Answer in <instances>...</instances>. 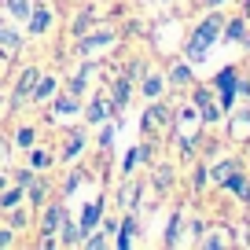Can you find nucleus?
<instances>
[{"label": "nucleus", "mask_w": 250, "mask_h": 250, "mask_svg": "<svg viewBox=\"0 0 250 250\" xmlns=\"http://www.w3.org/2000/svg\"><path fill=\"white\" fill-rule=\"evenodd\" d=\"M221 30H225V15H221V8H206L203 15L191 22L184 44H180V55H184L191 66H203V62L210 59V48L221 44Z\"/></svg>", "instance_id": "obj_1"}, {"label": "nucleus", "mask_w": 250, "mask_h": 250, "mask_svg": "<svg viewBox=\"0 0 250 250\" xmlns=\"http://www.w3.org/2000/svg\"><path fill=\"white\" fill-rule=\"evenodd\" d=\"M173 103H177V100H169V92H166L162 100H147L144 118H140V133L144 136L166 140V133H169V125H173Z\"/></svg>", "instance_id": "obj_2"}, {"label": "nucleus", "mask_w": 250, "mask_h": 250, "mask_svg": "<svg viewBox=\"0 0 250 250\" xmlns=\"http://www.w3.org/2000/svg\"><path fill=\"white\" fill-rule=\"evenodd\" d=\"M184 96H188V103L199 110V118H203L206 129H221V122H225V110H221V103H217V96H213L210 81H195V85L188 88Z\"/></svg>", "instance_id": "obj_3"}, {"label": "nucleus", "mask_w": 250, "mask_h": 250, "mask_svg": "<svg viewBox=\"0 0 250 250\" xmlns=\"http://www.w3.org/2000/svg\"><path fill=\"white\" fill-rule=\"evenodd\" d=\"M85 155H88V125L81 122V125H74V129L62 133V144L55 151V166H74Z\"/></svg>", "instance_id": "obj_4"}, {"label": "nucleus", "mask_w": 250, "mask_h": 250, "mask_svg": "<svg viewBox=\"0 0 250 250\" xmlns=\"http://www.w3.org/2000/svg\"><path fill=\"white\" fill-rule=\"evenodd\" d=\"M118 37H122V33H118L114 26H100V22H96L92 30H85V33H81V37H74V52H78L81 59H92L96 52H103V48H110V44H114Z\"/></svg>", "instance_id": "obj_5"}, {"label": "nucleus", "mask_w": 250, "mask_h": 250, "mask_svg": "<svg viewBox=\"0 0 250 250\" xmlns=\"http://www.w3.org/2000/svg\"><path fill=\"white\" fill-rule=\"evenodd\" d=\"M110 118H118V110H114V103H110L107 85H103V88H96V92L85 100V107H81V122H85L88 129H100V125L110 122Z\"/></svg>", "instance_id": "obj_6"}, {"label": "nucleus", "mask_w": 250, "mask_h": 250, "mask_svg": "<svg viewBox=\"0 0 250 250\" xmlns=\"http://www.w3.org/2000/svg\"><path fill=\"white\" fill-rule=\"evenodd\" d=\"M239 74H243V66L228 62V66H221V70L210 78V88H213V96H217V103H221L225 114L235 107V81H239Z\"/></svg>", "instance_id": "obj_7"}, {"label": "nucleus", "mask_w": 250, "mask_h": 250, "mask_svg": "<svg viewBox=\"0 0 250 250\" xmlns=\"http://www.w3.org/2000/svg\"><path fill=\"white\" fill-rule=\"evenodd\" d=\"M162 70H166V85H169V92H180V96H184L188 88L199 81V78H195V66H191L184 55H173V59H166V62H162Z\"/></svg>", "instance_id": "obj_8"}, {"label": "nucleus", "mask_w": 250, "mask_h": 250, "mask_svg": "<svg viewBox=\"0 0 250 250\" xmlns=\"http://www.w3.org/2000/svg\"><path fill=\"white\" fill-rule=\"evenodd\" d=\"M228 144H250V103H235L221 122Z\"/></svg>", "instance_id": "obj_9"}, {"label": "nucleus", "mask_w": 250, "mask_h": 250, "mask_svg": "<svg viewBox=\"0 0 250 250\" xmlns=\"http://www.w3.org/2000/svg\"><path fill=\"white\" fill-rule=\"evenodd\" d=\"M136 92L144 96V103H147V100H162V96L169 92V85H166V70L155 66V62H147V66L140 70V78H136Z\"/></svg>", "instance_id": "obj_10"}, {"label": "nucleus", "mask_w": 250, "mask_h": 250, "mask_svg": "<svg viewBox=\"0 0 250 250\" xmlns=\"http://www.w3.org/2000/svg\"><path fill=\"white\" fill-rule=\"evenodd\" d=\"M136 239H140V210H122L118 228H114V235H110V247L129 250V247H136Z\"/></svg>", "instance_id": "obj_11"}, {"label": "nucleus", "mask_w": 250, "mask_h": 250, "mask_svg": "<svg viewBox=\"0 0 250 250\" xmlns=\"http://www.w3.org/2000/svg\"><path fill=\"white\" fill-rule=\"evenodd\" d=\"M107 92H110V103H114V110H118V122H122V114L129 110V103H133V92H136V78H133L129 70L114 74V78H110V85H107Z\"/></svg>", "instance_id": "obj_12"}, {"label": "nucleus", "mask_w": 250, "mask_h": 250, "mask_svg": "<svg viewBox=\"0 0 250 250\" xmlns=\"http://www.w3.org/2000/svg\"><path fill=\"white\" fill-rule=\"evenodd\" d=\"M41 66L37 62H30V66H22V74L15 78V85H11V110H22V107H30V92H33V85H37V78H41Z\"/></svg>", "instance_id": "obj_13"}, {"label": "nucleus", "mask_w": 250, "mask_h": 250, "mask_svg": "<svg viewBox=\"0 0 250 250\" xmlns=\"http://www.w3.org/2000/svg\"><path fill=\"white\" fill-rule=\"evenodd\" d=\"M26 37H33V41H41V37H48L52 33V26H55V11L48 8L44 0H33V11H30V19H26Z\"/></svg>", "instance_id": "obj_14"}, {"label": "nucleus", "mask_w": 250, "mask_h": 250, "mask_svg": "<svg viewBox=\"0 0 250 250\" xmlns=\"http://www.w3.org/2000/svg\"><path fill=\"white\" fill-rule=\"evenodd\" d=\"M22 48H26V33L19 30V26H8V22H4V15H0V62L19 59Z\"/></svg>", "instance_id": "obj_15"}, {"label": "nucleus", "mask_w": 250, "mask_h": 250, "mask_svg": "<svg viewBox=\"0 0 250 250\" xmlns=\"http://www.w3.org/2000/svg\"><path fill=\"white\" fill-rule=\"evenodd\" d=\"M48 107H52V122L55 125H62V122H70L74 114H81V107H85V100H78V96H70V92H55L52 96V103H48Z\"/></svg>", "instance_id": "obj_16"}, {"label": "nucleus", "mask_w": 250, "mask_h": 250, "mask_svg": "<svg viewBox=\"0 0 250 250\" xmlns=\"http://www.w3.org/2000/svg\"><path fill=\"white\" fill-rule=\"evenodd\" d=\"M177 166L173 162H151V191H155V195H169L173 191V184H177Z\"/></svg>", "instance_id": "obj_17"}, {"label": "nucleus", "mask_w": 250, "mask_h": 250, "mask_svg": "<svg viewBox=\"0 0 250 250\" xmlns=\"http://www.w3.org/2000/svg\"><path fill=\"white\" fill-rule=\"evenodd\" d=\"M221 41L225 44H239L243 52H250V22L243 15H232L225 19V30H221Z\"/></svg>", "instance_id": "obj_18"}, {"label": "nucleus", "mask_w": 250, "mask_h": 250, "mask_svg": "<svg viewBox=\"0 0 250 250\" xmlns=\"http://www.w3.org/2000/svg\"><path fill=\"white\" fill-rule=\"evenodd\" d=\"M114 199H118V210H140L144 206V184H136L133 177H122Z\"/></svg>", "instance_id": "obj_19"}, {"label": "nucleus", "mask_w": 250, "mask_h": 250, "mask_svg": "<svg viewBox=\"0 0 250 250\" xmlns=\"http://www.w3.org/2000/svg\"><path fill=\"white\" fill-rule=\"evenodd\" d=\"M55 239H59V247H62V250H74V247H81V239H85V232H81L78 217H74L70 210L62 213L59 228H55Z\"/></svg>", "instance_id": "obj_20"}, {"label": "nucleus", "mask_w": 250, "mask_h": 250, "mask_svg": "<svg viewBox=\"0 0 250 250\" xmlns=\"http://www.w3.org/2000/svg\"><path fill=\"white\" fill-rule=\"evenodd\" d=\"M59 88H62V81L55 78V74H41L37 85H33V92H30V107H48Z\"/></svg>", "instance_id": "obj_21"}, {"label": "nucleus", "mask_w": 250, "mask_h": 250, "mask_svg": "<svg viewBox=\"0 0 250 250\" xmlns=\"http://www.w3.org/2000/svg\"><path fill=\"white\" fill-rule=\"evenodd\" d=\"M48 199H52V180H48L44 173H37V177H33L30 184H26V206H30V210L37 213L41 206L48 203Z\"/></svg>", "instance_id": "obj_22"}, {"label": "nucleus", "mask_w": 250, "mask_h": 250, "mask_svg": "<svg viewBox=\"0 0 250 250\" xmlns=\"http://www.w3.org/2000/svg\"><path fill=\"white\" fill-rule=\"evenodd\" d=\"M92 74H96L92 59H85V62H81V70L74 74V78H66V81H62V92H70V96H78V100H85V96H88V88H92V85H88V81H92Z\"/></svg>", "instance_id": "obj_23"}, {"label": "nucleus", "mask_w": 250, "mask_h": 250, "mask_svg": "<svg viewBox=\"0 0 250 250\" xmlns=\"http://www.w3.org/2000/svg\"><path fill=\"white\" fill-rule=\"evenodd\" d=\"M103 213H107V195H96L92 203H85V210L78 213V225H81V232H92V228H100V221H103Z\"/></svg>", "instance_id": "obj_24"}, {"label": "nucleus", "mask_w": 250, "mask_h": 250, "mask_svg": "<svg viewBox=\"0 0 250 250\" xmlns=\"http://www.w3.org/2000/svg\"><path fill=\"white\" fill-rule=\"evenodd\" d=\"M26 166H30V169H37V173H48V169L55 166V151L44 147V144H33V147L26 151Z\"/></svg>", "instance_id": "obj_25"}, {"label": "nucleus", "mask_w": 250, "mask_h": 250, "mask_svg": "<svg viewBox=\"0 0 250 250\" xmlns=\"http://www.w3.org/2000/svg\"><path fill=\"white\" fill-rule=\"evenodd\" d=\"M66 169H70V173H66V180L59 184V195H62V199H70L74 191H78V188L85 184V180H92V173H88L85 166H78V162H74V166H66Z\"/></svg>", "instance_id": "obj_26"}, {"label": "nucleus", "mask_w": 250, "mask_h": 250, "mask_svg": "<svg viewBox=\"0 0 250 250\" xmlns=\"http://www.w3.org/2000/svg\"><path fill=\"white\" fill-rule=\"evenodd\" d=\"M180 232H184V210H173L169 213V221H166V235H162V247H169V250H177L180 243Z\"/></svg>", "instance_id": "obj_27"}, {"label": "nucleus", "mask_w": 250, "mask_h": 250, "mask_svg": "<svg viewBox=\"0 0 250 250\" xmlns=\"http://www.w3.org/2000/svg\"><path fill=\"white\" fill-rule=\"evenodd\" d=\"M239 162H243V158H235V155H228V158H213V162H210V188H213V191L225 184V177H228V173H232Z\"/></svg>", "instance_id": "obj_28"}, {"label": "nucleus", "mask_w": 250, "mask_h": 250, "mask_svg": "<svg viewBox=\"0 0 250 250\" xmlns=\"http://www.w3.org/2000/svg\"><path fill=\"white\" fill-rule=\"evenodd\" d=\"M247 177H250V169L239 162V166H235V169L225 177V184H221L217 191H225V195H235V199H239V195H243V188H247Z\"/></svg>", "instance_id": "obj_29"}, {"label": "nucleus", "mask_w": 250, "mask_h": 250, "mask_svg": "<svg viewBox=\"0 0 250 250\" xmlns=\"http://www.w3.org/2000/svg\"><path fill=\"white\" fill-rule=\"evenodd\" d=\"M19 206H26V188H22V184H8V188H0V213L19 210Z\"/></svg>", "instance_id": "obj_30"}, {"label": "nucleus", "mask_w": 250, "mask_h": 250, "mask_svg": "<svg viewBox=\"0 0 250 250\" xmlns=\"http://www.w3.org/2000/svg\"><path fill=\"white\" fill-rule=\"evenodd\" d=\"M30 11H33V0H4V4H0V15H8L11 22H19V26L30 19Z\"/></svg>", "instance_id": "obj_31"}, {"label": "nucleus", "mask_w": 250, "mask_h": 250, "mask_svg": "<svg viewBox=\"0 0 250 250\" xmlns=\"http://www.w3.org/2000/svg\"><path fill=\"white\" fill-rule=\"evenodd\" d=\"M225 232H228L225 225H213V228H206V232L195 239V247H203V250H217V247H228L232 239H228Z\"/></svg>", "instance_id": "obj_32"}, {"label": "nucleus", "mask_w": 250, "mask_h": 250, "mask_svg": "<svg viewBox=\"0 0 250 250\" xmlns=\"http://www.w3.org/2000/svg\"><path fill=\"white\" fill-rule=\"evenodd\" d=\"M191 191L195 195L210 191V162H203V158H195V166H191Z\"/></svg>", "instance_id": "obj_33"}, {"label": "nucleus", "mask_w": 250, "mask_h": 250, "mask_svg": "<svg viewBox=\"0 0 250 250\" xmlns=\"http://www.w3.org/2000/svg\"><path fill=\"white\" fill-rule=\"evenodd\" d=\"M33 144H41L37 125H19V129H15V147H19V151H30Z\"/></svg>", "instance_id": "obj_34"}, {"label": "nucleus", "mask_w": 250, "mask_h": 250, "mask_svg": "<svg viewBox=\"0 0 250 250\" xmlns=\"http://www.w3.org/2000/svg\"><path fill=\"white\" fill-rule=\"evenodd\" d=\"M114 133H118V118H110V122H103V125H100V144H96V147H100L103 155L114 147Z\"/></svg>", "instance_id": "obj_35"}, {"label": "nucleus", "mask_w": 250, "mask_h": 250, "mask_svg": "<svg viewBox=\"0 0 250 250\" xmlns=\"http://www.w3.org/2000/svg\"><path fill=\"white\" fill-rule=\"evenodd\" d=\"M30 206H19V210H8V213H4V217H8V221H4V225H11V228H15V232H22V228L26 225H30Z\"/></svg>", "instance_id": "obj_36"}, {"label": "nucleus", "mask_w": 250, "mask_h": 250, "mask_svg": "<svg viewBox=\"0 0 250 250\" xmlns=\"http://www.w3.org/2000/svg\"><path fill=\"white\" fill-rule=\"evenodd\" d=\"M92 26H96V15H92V8H85L78 19H74L70 33H74V37H81V33H85V30H92Z\"/></svg>", "instance_id": "obj_37"}, {"label": "nucleus", "mask_w": 250, "mask_h": 250, "mask_svg": "<svg viewBox=\"0 0 250 250\" xmlns=\"http://www.w3.org/2000/svg\"><path fill=\"white\" fill-rule=\"evenodd\" d=\"M136 166H140V158H136V144H133V147L125 151V158H122V177H133Z\"/></svg>", "instance_id": "obj_38"}, {"label": "nucleus", "mask_w": 250, "mask_h": 250, "mask_svg": "<svg viewBox=\"0 0 250 250\" xmlns=\"http://www.w3.org/2000/svg\"><path fill=\"white\" fill-rule=\"evenodd\" d=\"M235 103H250V78L247 74H239V81H235Z\"/></svg>", "instance_id": "obj_39"}, {"label": "nucleus", "mask_w": 250, "mask_h": 250, "mask_svg": "<svg viewBox=\"0 0 250 250\" xmlns=\"http://www.w3.org/2000/svg\"><path fill=\"white\" fill-rule=\"evenodd\" d=\"M15 228H11V225H0V250H8V247H15Z\"/></svg>", "instance_id": "obj_40"}, {"label": "nucleus", "mask_w": 250, "mask_h": 250, "mask_svg": "<svg viewBox=\"0 0 250 250\" xmlns=\"http://www.w3.org/2000/svg\"><path fill=\"white\" fill-rule=\"evenodd\" d=\"M33 177H37V169H30V166H22V169H15V184H22V188L30 184Z\"/></svg>", "instance_id": "obj_41"}, {"label": "nucleus", "mask_w": 250, "mask_h": 250, "mask_svg": "<svg viewBox=\"0 0 250 250\" xmlns=\"http://www.w3.org/2000/svg\"><path fill=\"white\" fill-rule=\"evenodd\" d=\"M37 247L41 250H55V247H59V239H55V235H37Z\"/></svg>", "instance_id": "obj_42"}, {"label": "nucleus", "mask_w": 250, "mask_h": 250, "mask_svg": "<svg viewBox=\"0 0 250 250\" xmlns=\"http://www.w3.org/2000/svg\"><path fill=\"white\" fill-rule=\"evenodd\" d=\"M225 4H228V0H199V8H203V11L206 8H225Z\"/></svg>", "instance_id": "obj_43"}, {"label": "nucleus", "mask_w": 250, "mask_h": 250, "mask_svg": "<svg viewBox=\"0 0 250 250\" xmlns=\"http://www.w3.org/2000/svg\"><path fill=\"white\" fill-rule=\"evenodd\" d=\"M239 206H247V210H250V177H247V188H243V195H239Z\"/></svg>", "instance_id": "obj_44"}, {"label": "nucleus", "mask_w": 250, "mask_h": 250, "mask_svg": "<svg viewBox=\"0 0 250 250\" xmlns=\"http://www.w3.org/2000/svg\"><path fill=\"white\" fill-rule=\"evenodd\" d=\"M239 15H243V19L250 22V0H239Z\"/></svg>", "instance_id": "obj_45"}, {"label": "nucleus", "mask_w": 250, "mask_h": 250, "mask_svg": "<svg viewBox=\"0 0 250 250\" xmlns=\"http://www.w3.org/2000/svg\"><path fill=\"white\" fill-rule=\"evenodd\" d=\"M166 4H173V0H166Z\"/></svg>", "instance_id": "obj_46"}, {"label": "nucleus", "mask_w": 250, "mask_h": 250, "mask_svg": "<svg viewBox=\"0 0 250 250\" xmlns=\"http://www.w3.org/2000/svg\"><path fill=\"white\" fill-rule=\"evenodd\" d=\"M0 66H4V62H0Z\"/></svg>", "instance_id": "obj_47"}]
</instances>
